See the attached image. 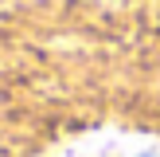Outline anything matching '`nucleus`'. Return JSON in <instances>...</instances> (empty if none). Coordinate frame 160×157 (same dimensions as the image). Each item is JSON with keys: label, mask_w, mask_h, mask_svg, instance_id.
<instances>
[{"label": "nucleus", "mask_w": 160, "mask_h": 157, "mask_svg": "<svg viewBox=\"0 0 160 157\" xmlns=\"http://www.w3.org/2000/svg\"><path fill=\"white\" fill-rule=\"evenodd\" d=\"M39 157H160V133L129 126H94L47 145Z\"/></svg>", "instance_id": "1"}]
</instances>
